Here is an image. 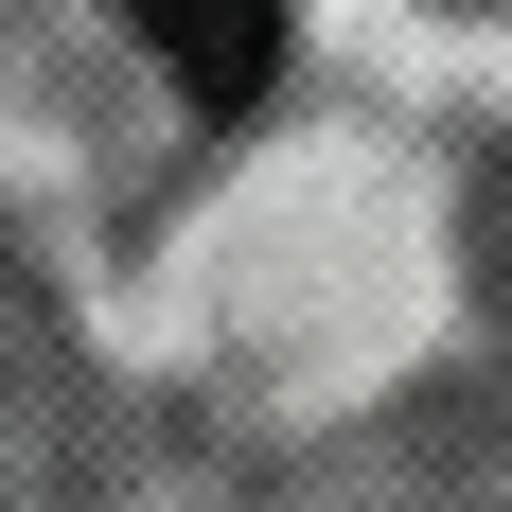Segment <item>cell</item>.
I'll list each match as a JSON object with an SVG mask.
<instances>
[{"label":"cell","instance_id":"cell-1","mask_svg":"<svg viewBox=\"0 0 512 512\" xmlns=\"http://www.w3.org/2000/svg\"><path fill=\"white\" fill-rule=\"evenodd\" d=\"M124 36L177 71V106H212V124H248L265 89H283V0H124Z\"/></svg>","mask_w":512,"mask_h":512}]
</instances>
